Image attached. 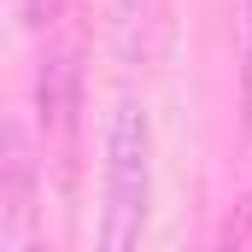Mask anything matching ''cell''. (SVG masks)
Listing matches in <instances>:
<instances>
[{"label": "cell", "mask_w": 252, "mask_h": 252, "mask_svg": "<svg viewBox=\"0 0 252 252\" xmlns=\"http://www.w3.org/2000/svg\"><path fill=\"white\" fill-rule=\"evenodd\" d=\"M217 247H223V252H252V205H235V217L223 223Z\"/></svg>", "instance_id": "cell-4"}, {"label": "cell", "mask_w": 252, "mask_h": 252, "mask_svg": "<svg viewBox=\"0 0 252 252\" xmlns=\"http://www.w3.org/2000/svg\"><path fill=\"white\" fill-rule=\"evenodd\" d=\"M153 211V124L135 100H118L106 118V217L100 247L129 252Z\"/></svg>", "instance_id": "cell-1"}, {"label": "cell", "mask_w": 252, "mask_h": 252, "mask_svg": "<svg viewBox=\"0 0 252 252\" xmlns=\"http://www.w3.org/2000/svg\"><path fill=\"white\" fill-rule=\"evenodd\" d=\"M76 47L70 41H47L41 53V76H35V106H41V129L47 141H70L76 129Z\"/></svg>", "instance_id": "cell-3"}, {"label": "cell", "mask_w": 252, "mask_h": 252, "mask_svg": "<svg viewBox=\"0 0 252 252\" xmlns=\"http://www.w3.org/2000/svg\"><path fill=\"white\" fill-rule=\"evenodd\" d=\"M247 59H252V0H247Z\"/></svg>", "instance_id": "cell-6"}, {"label": "cell", "mask_w": 252, "mask_h": 252, "mask_svg": "<svg viewBox=\"0 0 252 252\" xmlns=\"http://www.w3.org/2000/svg\"><path fill=\"white\" fill-rule=\"evenodd\" d=\"M64 6H70V0H24V18H30L35 30H53L64 18Z\"/></svg>", "instance_id": "cell-5"}, {"label": "cell", "mask_w": 252, "mask_h": 252, "mask_svg": "<svg viewBox=\"0 0 252 252\" xmlns=\"http://www.w3.org/2000/svg\"><path fill=\"white\" fill-rule=\"evenodd\" d=\"M30 223H35V153L30 135L12 118L6 124V158H0V252L30 247Z\"/></svg>", "instance_id": "cell-2"}]
</instances>
